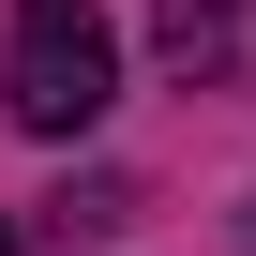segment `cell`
I'll return each mask as SVG.
<instances>
[{"label": "cell", "instance_id": "cell-2", "mask_svg": "<svg viewBox=\"0 0 256 256\" xmlns=\"http://www.w3.org/2000/svg\"><path fill=\"white\" fill-rule=\"evenodd\" d=\"M226 46V16H211V0H166V60H211Z\"/></svg>", "mask_w": 256, "mask_h": 256}, {"label": "cell", "instance_id": "cell-3", "mask_svg": "<svg viewBox=\"0 0 256 256\" xmlns=\"http://www.w3.org/2000/svg\"><path fill=\"white\" fill-rule=\"evenodd\" d=\"M0 256H16V241H0Z\"/></svg>", "mask_w": 256, "mask_h": 256}, {"label": "cell", "instance_id": "cell-1", "mask_svg": "<svg viewBox=\"0 0 256 256\" xmlns=\"http://www.w3.org/2000/svg\"><path fill=\"white\" fill-rule=\"evenodd\" d=\"M120 90V30L90 0H16V30H0V106L30 120V136H90Z\"/></svg>", "mask_w": 256, "mask_h": 256}]
</instances>
